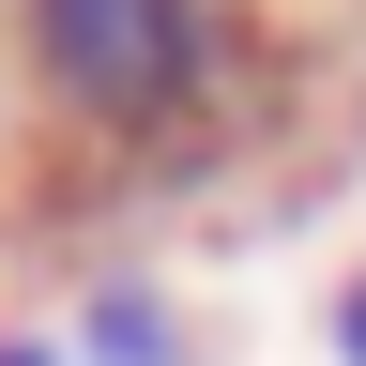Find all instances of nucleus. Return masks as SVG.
<instances>
[{
  "instance_id": "1",
  "label": "nucleus",
  "mask_w": 366,
  "mask_h": 366,
  "mask_svg": "<svg viewBox=\"0 0 366 366\" xmlns=\"http://www.w3.org/2000/svg\"><path fill=\"white\" fill-rule=\"evenodd\" d=\"M16 92L31 137L122 199L229 183L290 122V46L259 0H16Z\"/></svg>"
},
{
  "instance_id": "2",
  "label": "nucleus",
  "mask_w": 366,
  "mask_h": 366,
  "mask_svg": "<svg viewBox=\"0 0 366 366\" xmlns=\"http://www.w3.org/2000/svg\"><path fill=\"white\" fill-rule=\"evenodd\" d=\"M61 351H76V366H199V320H183V290H168V274L107 259V274H76Z\"/></svg>"
},
{
  "instance_id": "3",
  "label": "nucleus",
  "mask_w": 366,
  "mask_h": 366,
  "mask_svg": "<svg viewBox=\"0 0 366 366\" xmlns=\"http://www.w3.org/2000/svg\"><path fill=\"white\" fill-rule=\"evenodd\" d=\"M320 351H336V366H366V259L320 290Z\"/></svg>"
},
{
  "instance_id": "4",
  "label": "nucleus",
  "mask_w": 366,
  "mask_h": 366,
  "mask_svg": "<svg viewBox=\"0 0 366 366\" xmlns=\"http://www.w3.org/2000/svg\"><path fill=\"white\" fill-rule=\"evenodd\" d=\"M0 366H76L61 336H31V320H0Z\"/></svg>"
}]
</instances>
